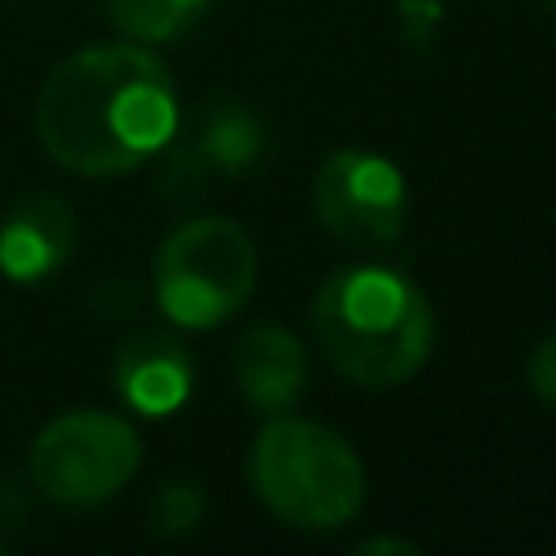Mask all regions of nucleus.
Listing matches in <instances>:
<instances>
[{
	"label": "nucleus",
	"mask_w": 556,
	"mask_h": 556,
	"mask_svg": "<svg viewBox=\"0 0 556 556\" xmlns=\"http://www.w3.org/2000/svg\"><path fill=\"white\" fill-rule=\"evenodd\" d=\"M35 130L43 152L70 174H130L165 152L178 130L174 78L135 39L78 48L43 78Z\"/></svg>",
	"instance_id": "obj_1"
},
{
	"label": "nucleus",
	"mask_w": 556,
	"mask_h": 556,
	"mask_svg": "<svg viewBox=\"0 0 556 556\" xmlns=\"http://www.w3.org/2000/svg\"><path fill=\"white\" fill-rule=\"evenodd\" d=\"M308 326L326 365L356 387H400L434 348L430 300L387 265L334 269L313 295Z\"/></svg>",
	"instance_id": "obj_2"
},
{
	"label": "nucleus",
	"mask_w": 556,
	"mask_h": 556,
	"mask_svg": "<svg viewBox=\"0 0 556 556\" xmlns=\"http://www.w3.org/2000/svg\"><path fill=\"white\" fill-rule=\"evenodd\" d=\"M248 478L261 504L295 530H339L365 504V469L343 434L278 413L248 447Z\"/></svg>",
	"instance_id": "obj_3"
},
{
	"label": "nucleus",
	"mask_w": 556,
	"mask_h": 556,
	"mask_svg": "<svg viewBox=\"0 0 556 556\" xmlns=\"http://www.w3.org/2000/svg\"><path fill=\"white\" fill-rule=\"evenodd\" d=\"M256 282V248L230 217H191L165 235L152 261L161 313L182 330H213L235 317Z\"/></svg>",
	"instance_id": "obj_4"
},
{
	"label": "nucleus",
	"mask_w": 556,
	"mask_h": 556,
	"mask_svg": "<svg viewBox=\"0 0 556 556\" xmlns=\"http://www.w3.org/2000/svg\"><path fill=\"white\" fill-rule=\"evenodd\" d=\"M143 443L135 426L104 408H70L52 417L30 443L35 486L70 508L113 500L139 469Z\"/></svg>",
	"instance_id": "obj_5"
},
{
	"label": "nucleus",
	"mask_w": 556,
	"mask_h": 556,
	"mask_svg": "<svg viewBox=\"0 0 556 556\" xmlns=\"http://www.w3.org/2000/svg\"><path fill=\"white\" fill-rule=\"evenodd\" d=\"M313 213L343 243L387 248L400 239L408 222L404 174L395 161L378 152L339 148L326 156V165L313 178Z\"/></svg>",
	"instance_id": "obj_6"
},
{
	"label": "nucleus",
	"mask_w": 556,
	"mask_h": 556,
	"mask_svg": "<svg viewBox=\"0 0 556 556\" xmlns=\"http://www.w3.org/2000/svg\"><path fill=\"white\" fill-rule=\"evenodd\" d=\"M261 148H265L261 122L239 104H217L182 139L174 130V139L165 143L169 161H165V178L161 182L174 195L208 191L217 182H230V178L248 174L256 165Z\"/></svg>",
	"instance_id": "obj_7"
},
{
	"label": "nucleus",
	"mask_w": 556,
	"mask_h": 556,
	"mask_svg": "<svg viewBox=\"0 0 556 556\" xmlns=\"http://www.w3.org/2000/svg\"><path fill=\"white\" fill-rule=\"evenodd\" d=\"M74 239V208L52 191H30L13 200L0 222V274L17 287H35L70 261Z\"/></svg>",
	"instance_id": "obj_8"
},
{
	"label": "nucleus",
	"mask_w": 556,
	"mask_h": 556,
	"mask_svg": "<svg viewBox=\"0 0 556 556\" xmlns=\"http://www.w3.org/2000/svg\"><path fill=\"white\" fill-rule=\"evenodd\" d=\"M195 382V365L182 339L161 334V330H143L130 334L117 348L113 361V387L122 395V404L139 417H169L187 404Z\"/></svg>",
	"instance_id": "obj_9"
},
{
	"label": "nucleus",
	"mask_w": 556,
	"mask_h": 556,
	"mask_svg": "<svg viewBox=\"0 0 556 556\" xmlns=\"http://www.w3.org/2000/svg\"><path fill=\"white\" fill-rule=\"evenodd\" d=\"M304 374H308L304 343L287 326L261 321V326L243 330V339L235 343V378H239V391L265 417H278V413H291L295 408V400L304 395Z\"/></svg>",
	"instance_id": "obj_10"
},
{
	"label": "nucleus",
	"mask_w": 556,
	"mask_h": 556,
	"mask_svg": "<svg viewBox=\"0 0 556 556\" xmlns=\"http://www.w3.org/2000/svg\"><path fill=\"white\" fill-rule=\"evenodd\" d=\"M104 9L109 22L135 43H169L200 22L208 0H104Z\"/></svg>",
	"instance_id": "obj_11"
},
{
	"label": "nucleus",
	"mask_w": 556,
	"mask_h": 556,
	"mask_svg": "<svg viewBox=\"0 0 556 556\" xmlns=\"http://www.w3.org/2000/svg\"><path fill=\"white\" fill-rule=\"evenodd\" d=\"M200 513H204V495H200L195 482H165L156 491L152 508H148V521H152V534H165L169 539V534L195 530Z\"/></svg>",
	"instance_id": "obj_12"
},
{
	"label": "nucleus",
	"mask_w": 556,
	"mask_h": 556,
	"mask_svg": "<svg viewBox=\"0 0 556 556\" xmlns=\"http://www.w3.org/2000/svg\"><path fill=\"white\" fill-rule=\"evenodd\" d=\"M526 382L543 404H556V330L543 334L526 356Z\"/></svg>",
	"instance_id": "obj_13"
},
{
	"label": "nucleus",
	"mask_w": 556,
	"mask_h": 556,
	"mask_svg": "<svg viewBox=\"0 0 556 556\" xmlns=\"http://www.w3.org/2000/svg\"><path fill=\"white\" fill-rule=\"evenodd\" d=\"M361 552H404V556H413L417 543H408V539H365Z\"/></svg>",
	"instance_id": "obj_14"
},
{
	"label": "nucleus",
	"mask_w": 556,
	"mask_h": 556,
	"mask_svg": "<svg viewBox=\"0 0 556 556\" xmlns=\"http://www.w3.org/2000/svg\"><path fill=\"white\" fill-rule=\"evenodd\" d=\"M547 4H552V9H556V0H547Z\"/></svg>",
	"instance_id": "obj_15"
}]
</instances>
